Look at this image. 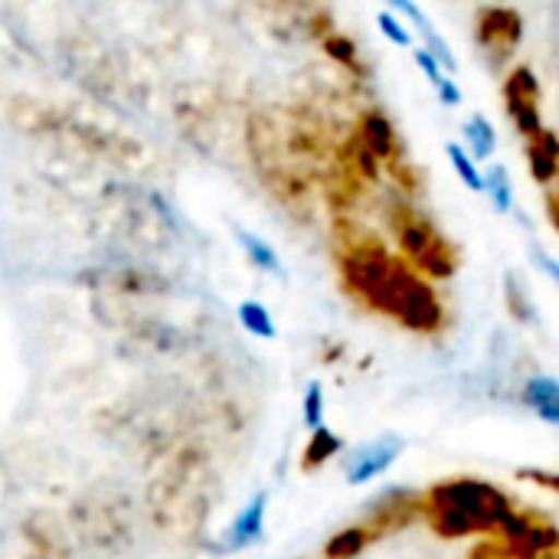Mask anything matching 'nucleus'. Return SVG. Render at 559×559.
I'll return each instance as SVG.
<instances>
[{"label": "nucleus", "mask_w": 559, "mask_h": 559, "mask_svg": "<svg viewBox=\"0 0 559 559\" xmlns=\"http://www.w3.org/2000/svg\"><path fill=\"white\" fill-rule=\"evenodd\" d=\"M341 272L350 292L403 328L423 334L442 328V305L432 285L390 255L377 239H350L341 252Z\"/></svg>", "instance_id": "nucleus-1"}, {"label": "nucleus", "mask_w": 559, "mask_h": 559, "mask_svg": "<svg viewBox=\"0 0 559 559\" xmlns=\"http://www.w3.org/2000/svg\"><path fill=\"white\" fill-rule=\"evenodd\" d=\"M423 514L439 537L459 540L475 534H495L514 514V501L491 481L449 478L429 495H423Z\"/></svg>", "instance_id": "nucleus-2"}, {"label": "nucleus", "mask_w": 559, "mask_h": 559, "mask_svg": "<svg viewBox=\"0 0 559 559\" xmlns=\"http://www.w3.org/2000/svg\"><path fill=\"white\" fill-rule=\"evenodd\" d=\"M246 147L252 157V167L259 170V177L288 203H305L308 197V177L305 170L292 160L285 138H282V124L269 115V111H255L246 121Z\"/></svg>", "instance_id": "nucleus-3"}, {"label": "nucleus", "mask_w": 559, "mask_h": 559, "mask_svg": "<svg viewBox=\"0 0 559 559\" xmlns=\"http://www.w3.org/2000/svg\"><path fill=\"white\" fill-rule=\"evenodd\" d=\"M390 226L396 233L400 249L406 252V259L416 269H423V272H429L436 278H449L455 272L459 259H455L452 246L432 226V219L426 213H419L413 203H396L390 210Z\"/></svg>", "instance_id": "nucleus-4"}, {"label": "nucleus", "mask_w": 559, "mask_h": 559, "mask_svg": "<svg viewBox=\"0 0 559 559\" xmlns=\"http://www.w3.org/2000/svg\"><path fill=\"white\" fill-rule=\"evenodd\" d=\"M406 442L393 432L377 436L364 445H357L347 459H344V478L347 485H370L377 478H383L403 455Z\"/></svg>", "instance_id": "nucleus-5"}, {"label": "nucleus", "mask_w": 559, "mask_h": 559, "mask_svg": "<svg viewBox=\"0 0 559 559\" xmlns=\"http://www.w3.org/2000/svg\"><path fill=\"white\" fill-rule=\"evenodd\" d=\"M504 111L514 118L518 131L524 138H534L544 128L540 118V82L531 66H521L504 82Z\"/></svg>", "instance_id": "nucleus-6"}, {"label": "nucleus", "mask_w": 559, "mask_h": 559, "mask_svg": "<svg viewBox=\"0 0 559 559\" xmlns=\"http://www.w3.org/2000/svg\"><path fill=\"white\" fill-rule=\"evenodd\" d=\"M475 39L495 56L504 59L518 49V43L524 39V20L514 7H485L475 16Z\"/></svg>", "instance_id": "nucleus-7"}, {"label": "nucleus", "mask_w": 559, "mask_h": 559, "mask_svg": "<svg viewBox=\"0 0 559 559\" xmlns=\"http://www.w3.org/2000/svg\"><path fill=\"white\" fill-rule=\"evenodd\" d=\"M504 544V559H537L544 554H554L557 547V531L550 524H534L524 514H511L498 531H495Z\"/></svg>", "instance_id": "nucleus-8"}, {"label": "nucleus", "mask_w": 559, "mask_h": 559, "mask_svg": "<svg viewBox=\"0 0 559 559\" xmlns=\"http://www.w3.org/2000/svg\"><path fill=\"white\" fill-rule=\"evenodd\" d=\"M423 511V495L419 491H413V488H386V491H380L377 498H370L367 501V511H364V527L373 534V537H380L383 531H390V527H400V524H409L416 514Z\"/></svg>", "instance_id": "nucleus-9"}, {"label": "nucleus", "mask_w": 559, "mask_h": 559, "mask_svg": "<svg viewBox=\"0 0 559 559\" xmlns=\"http://www.w3.org/2000/svg\"><path fill=\"white\" fill-rule=\"evenodd\" d=\"M357 138L360 144L380 160V164H393L400 160L406 151L400 147V134L393 128V121L380 111V108H367L357 121Z\"/></svg>", "instance_id": "nucleus-10"}, {"label": "nucleus", "mask_w": 559, "mask_h": 559, "mask_svg": "<svg viewBox=\"0 0 559 559\" xmlns=\"http://www.w3.org/2000/svg\"><path fill=\"white\" fill-rule=\"evenodd\" d=\"M265 508H269V491H259L233 521V527L226 531V544L223 550H246L255 547L265 534Z\"/></svg>", "instance_id": "nucleus-11"}, {"label": "nucleus", "mask_w": 559, "mask_h": 559, "mask_svg": "<svg viewBox=\"0 0 559 559\" xmlns=\"http://www.w3.org/2000/svg\"><path fill=\"white\" fill-rule=\"evenodd\" d=\"M521 403L534 416H540L547 426H559V383L554 377H547V373L531 377L521 390Z\"/></svg>", "instance_id": "nucleus-12"}, {"label": "nucleus", "mask_w": 559, "mask_h": 559, "mask_svg": "<svg viewBox=\"0 0 559 559\" xmlns=\"http://www.w3.org/2000/svg\"><path fill=\"white\" fill-rule=\"evenodd\" d=\"M531 144H527V167H531V174H534V180L537 183H544V187H550L554 180H557V170H559V144H557V134L550 131V128H540L534 138H527Z\"/></svg>", "instance_id": "nucleus-13"}, {"label": "nucleus", "mask_w": 559, "mask_h": 559, "mask_svg": "<svg viewBox=\"0 0 559 559\" xmlns=\"http://www.w3.org/2000/svg\"><path fill=\"white\" fill-rule=\"evenodd\" d=\"M341 452H344V439L334 436L328 426H318V429H311V442H308V449H305L301 465H305V472H314V468H321L324 462H331V459L341 455Z\"/></svg>", "instance_id": "nucleus-14"}, {"label": "nucleus", "mask_w": 559, "mask_h": 559, "mask_svg": "<svg viewBox=\"0 0 559 559\" xmlns=\"http://www.w3.org/2000/svg\"><path fill=\"white\" fill-rule=\"evenodd\" d=\"M373 540V534L360 524V527H344V531H337L331 540H328V547H324V557L328 559H354L360 557L364 550H367V544Z\"/></svg>", "instance_id": "nucleus-15"}, {"label": "nucleus", "mask_w": 559, "mask_h": 559, "mask_svg": "<svg viewBox=\"0 0 559 559\" xmlns=\"http://www.w3.org/2000/svg\"><path fill=\"white\" fill-rule=\"evenodd\" d=\"M321 46H324V52H328L334 62H341L344 69H350V72H357V75H367V66L360 62V49H357V43H354L350 36L331 29V33L321 36Z\"/></svg>", "instance_id": "nucleus-16"}, {"label": "nucleus", "mask_w": 559, "mask_h": 559, "mask_svg": "<svg viewBox=\"0 0 559 559\" xmlns=\"http://www.w3.org/2000/svg\"><path fill=\"white\" fill-rule=\"evenodd\" d=\"M236 239H239V246L246 249V255L262 269V272H272V275H282V262H278V255H275V249L265 242V239H259L255 233H246V229H236Z\"/></svg>", "instance_id": "nucleus-17"}, {"label": "nucleus", "mask_w": 559, "mask_h": 559, "mask_svg": "<svg viewBox=\"0 0 559 559\" xmlns=\"http://www.w3.org/2000/svg\"><path fill=\"white\" fill-rule=\"evenodd\" d=\"M239 324H242L252 337H262V341H275V337H278V328H275L272 314H269L259 301H242V305H239Z\"/></svg>", "instance_id": "nucleus-18"}, {"label": "nucleus", "mask_w": 559, "mask_h": 559, "mask_svg": "<svg viewBox=\"0 0 559 559\" xmlns=\"http://www.w3.org/2000/svg\"><path fill=\"white\" fill-rule=\"evenodd\" d=\"M481 183H485V190L491 193V200H495V210H498V213H511V210H514V187H511V174H508V167L495 164V167L481 177Z\"/></svg>", "instance_id": "nucleus-19"}, {"label": "nucleus", "mask_w": 559, "mask_h": 559, "mask_svg": "<svg viewBox=\"0 0 559 559\" xmlns=\"http://www.w3.org/2000/svg\"><path fill=\"white\" fill-rule=\"evenodd\" d=\"M465 134H468V141H472V147H475V157H491L495 154V147H498V134H495V128H491V121L485 118V115H475L472 121H468V128H465Z\"/></svg>", "instance_id": "nucleus-20"}, {"label": "nucleus", "mask_w": 559, "mask_h": 559, "mask_svg": "<svg viewBox=\"0 0 559 559\" xmlns=\"http://www.w3.org/2000/svg\"><path fill=\"white\" fill-rule=\"evenodd\" d=\"M445 154H449L452 167L459 170V177L465 180V187H468V190H475V193H481V190H485V183H481V174H478L475 160L465 154V147H459V144H449V147H445Z\"/></svg>", "instance_id": "nucleus-21"}, {"label": "nucleus", "mask_w": 559, "mask_h": 559, "mask_svg": "<svg viewBox=\"0 0 559 559\" xmlns=\"http://www.w3.org/2000/svg\"><path fill=\"white\" fill-rule=\"evenodd\" d=\"M305 426L308 429H318L324 426V386L321 383H308L305 390V413H301Z\"/></svg>", "instance_id": "nucleus-22"}, {"label": "nucleus", "mask_w": 559, "mask_h": 559, "mask_svg": "<svg viewBox=\"0 0 559 559\" xmlns=\"http://www.w3.org/2000/svg\"><path fill=\"white\" fill-rule=\"evenodd\" d=\"M423 33H426V39H429V46H426V49H429V52L436 56V62L442 66V72H459V59L452 56L449 43H445V39H442L439 33H436V26H426Z\"/></svg>", "instance_id": "nucleus-23"}, {"label": "nucleus", "mask_w": 559, "mask_h": 559, "mask_svg": "<svg viewBox=\"0 0 559 559\" xmlns=\"http://www.w3.org/2000/svg\"><path fill=\"white\" fill-rule=\"evenodd\" d=\"M377 23H380V29H383V36L393 43V46H413V33L403 26V20L396 16V13H390V10H383L380 16H377Z\"/></svg>", "instance_id": "nucleus-24"}, {"label": "nucleus", "mask_w": 559, "mask_h": 559, "mask_svg": "<svg viewBox=\"0 0 559 559\" xmlns=\"http://www.w3.org/2000/svg\"><path fill=\"white\" fill-rule=\"evenodd\" d=\"M413 59L419 62V69H423V72L429 75V82H432V85H439V82L445 79V72H442V66L436 62V56H432L429 49H413Z\"/></svg>", "instance_id": "nucleus-25"}, {"label": "nucleus", "mask_w": 559, "mask_h": 559, "mask_svg": "<svg viewBox=\"0 0 559 559\" xmlns=\"http://www.w3.org/2000/svg\"><path fill=\"white\" fill-rule=\"evenodd\" d=\"M390 3H393V7H396V10H400L403 16H409V20H413V23H416L419 29L432 26V20H426V13H423V10H419V7H416L413 0H390Z\"/></svg>", "instance_id": "nucleus-26"}, {"label": "nucleus", "mask_w": 559, "mask_h": 559, "mask_svg": "<svg viewBox=\"0 0 559 559\" xmlns=\"http://www.w3.org/2000/svg\"><path fill=\"white\" fill-rule=\"evenodd\" d=\"M436 92H439V98H442V105H449V108H455V105H462V88L452 82V79H442L439 85H436Z\"/></svg>", "instance_id": "nucleus-27"}, {"label": "nucleus", "mask_w": 559, "mask_h": 559, "mask_svg": "<svg viewBox=\"0 0 559 559\" xmlns=\"http://www.w3.org/2000/svg\"><path fill=\"white\" fill-rule=\"evenodd\" d=\"M537 262H540V269H544V272H547V275H550V278L557 282V278H559V265H557V262H554V259H550L547 252H540V249H537Z\"/></svg>", "instance_id": "nucleus-28"}, {"label": "nucleus", "mask_w": 559, "mask_h": 559, "mask_svg": "<svg viewBox=\"0 0 559 559\" xmlns=\"http://www.w3.org/2000/svg\"><path fill=\"white\" fill-rule=\"evenodd\" d=\"M272 3H282V7H305L308 0H272Z\"/></svg>", "instance_id": "nucleus-29"}]
</instances>
